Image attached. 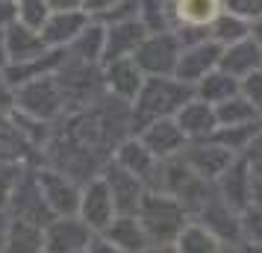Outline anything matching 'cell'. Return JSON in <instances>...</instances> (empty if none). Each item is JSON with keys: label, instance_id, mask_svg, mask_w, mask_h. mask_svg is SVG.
Returning <instances> with one entry per match:
<instances>
[{"label": "cell", "instance_id": "f546056e", "mask_svg": "<svg viewBox=\"0 0 262 253\" xmlns=\"http://www.w3.org/2000/svg\"><path fill=\"white\" fill-rule=\"evenodd\" d=\"M139 21L147 27V33H168V30H174L171 0H139Z\"/></svg>", "mask_w": 262, "mask_h": 253}, {"label": "cell", "instance_id": "30bf717a", "mask_svg": "<svg viewBox=\"0 0 262 253\" xmlns=\"http://www.w3.org/2000/svg\"><path fill=\"white\" fill-rule=\"evenodd\" d=\"M221 53H224V48L215 44L212 38L194 41V44H189V48H183L180 62H177V74H174V77H177L180 83H186V85H198L206 74L218 71Z\"/></svg>", "mask_w": 262, "mask_h": 253}, {"label": "cell", "instance_id": "603a6c76", "mask_svg": "<svg viewBox=\"0 0 262 253\" xmlns=\"http://www.w3.org/2000/svg\"><path fill=\"white\" fill-rule=\"evenodd\" d=\"M6 253H45V229L30 224V221H18L15 218L9 224V236H6Z\"/></svg>", "mask_w": 262, "mask_h": 253}, {"label": "cell", "instance_id": "484cf974", "mask_svg": "<svg viewBox=\"0 0 262 253\" xmlns=\"http://www.w3.org/2000/svg\"><path fill=\"white\" fill-rule=\"evenodd\" d=\"M233 95H238V80L236 77H230V74H224L221 68L212 71V74H206L201 83L194 85V97H201V100L212 103V106L230 100Z\"/></svg>", "mask_w": 262, "mask_h": 253}, {"label": "cell", "instance_id": "f1b7e54d", "mask_svg": "<svg viewBox=\"0 0 262 253\" xmlns=\"http://www.w3.org/2000/svg\"><path fill=\"white\" fill-rule=\"evenodd\" d=\"M259 133H262V121H256V124H242V127H218L212 133V142H218L221 147L233 150V153H242V150H248L256 142Z\"/></svg>", "mask_w": 262, "mask_h": 253}, {"label": "cell", "instance_id": "8fae6325", "mask_svg": "<svg viewBox=\"0 0 262 253\" xmlns=\"http://www.w3.org/2000/svg\"><path fill=\"white\" fill-rule=\"evenodd\" d=\"M103 180H106L109 192H112L115 212H118V215H136L144 192H147V186H144L136 174H130L127 168H121L115 159L103 168Z\"/></svg>", "mask_w": 262, "mask_h": 253}, {"label": "cell", "instance_id": "44dd1931", "mask_svg": "<svg viewBox=\"0 0 262 253\" xmlns=\"http://www.w3.org/2000/svg\"><path fill=\"white\" fill-rule=\"evenodd\" d=\"M6 33V50H9V65H18V62H30V59H38L48 53V44L38 30H30V27L18 24L15 21L12 27L3 30Z\"/></svg>", "mask_w": 262, "mask_h": 253}, {"label": "cell", "instance_id": "ac0fdd59", "mask_svg": "<svg viewBox=\"0 0 262 253\" xmlns=\"http://www.w3.org/2000/svg\"><path fill=\"white\" fill-rule=\"evenodd\" d=\"M92 24V18L83 9H68V12H53L48 24L41 27V38L48 48H71V41L85 27Z\"/></svg>", "mask_w": 262, "mask_h": 253}, {"label": "cell", "instance_id": "6da1fadb", "mask_svg": "<svg viewBox=\"0 0 262 253\" xmlns=\"http://www.w3.org/2000/svg\"><path fill=\"white\" fill-rule=\"evenodd\" d=\"M191 97H194V85L180 83L177 77H144L142 88L133 100V130H144L147 124L162 118H177V112Z\"/></svg>", "mask_w": 262, "mask_h": 253}, {"label": "cell", "instance_id": "74e56055", "mask_svg": "<svg viewBox=\"0 0 262 253\" xmlns=\"http://www.w3.org/2000/svg\"><path fill=\"white\" fill-rule=\"evenodd\" d=\"M18 21V12H15V0H0V30L12 27Z\"/></svg>", "mask_w": 262, "mask_h": 253}, {"label": "cell", "instance_id": "f6af8a7d", "mask_svg": "<svg viewBox=\"0 0 262 253\" xmlns=\"http://www.w3.org/2000/svg\"><path fill=\"white\" fill-rule=\"evenodd\" d=\"M245 253H262V244H248V247H245Z\"/></svg>", "mask_w": 262, "mask_h": 253}, {"label": "cell", "instance_id": "ba28073f", "mask_svg": "<svg viewBox=\"0 0 262 253\" xmlns=\"http://www.w3.org/2000/svg\"><path fill=\"white\" fill-rule=\"evenodd\" d=\"M92 236L80 215H59L45 227V253H83Z\"/></svg>", "mask_w": 262, "mask_h": 253}, {"label": "cell", "instance_id": "8d00e7d4", "mask_svg": "<svg viewBox=\"0 0 262 253\" xmlns=\"http://www.w3.org/2000/svg\"><path fill=\"white\" fill-rule=\"evenodd\" d=\"M15 109V88L6 80V74L0 71V112H12Z\"/></svg>", "mask_w": 262, "mask_h": 253}, {"label": "cell", "instance_id": "e575fe53", "mask_svg": "<svg viewBox=\"0 0 262 253\" xmlns=\"http://www.w3.org/2000/svg\"><path fill=\"white\" fill-rule=\"evenodd\" d=\"M224 12H233L250 24L262 21V0H224Z\"/></svg>", "mask_w": 262, "mask_h": 253}, {"label": "cell", "instance_id": "8992f818", "mask_svg": "<svg viewBox=\"0 0 262 253\" xmlns=\"http://www.w3.org/2000/svg\"><path fill=\"white\" fill-rule=\"evenodd\" d=\"M36 180L41 186V194L48 200L50 212L59 215H77L80 212V194L83 186H77V180H71L68 174H62L59 168H45L36 171Z\"/></svg>", "mask_w": 262, "mask_h": 253}, {"label": "cell", "instance_id": "ee69618b", "mask_svg": "<svg viewBox=\"0 0 262 253\" xmlns=\"http://www.w3.org/2000/svg\"><path fill=\"white\" fill-rule=\"evenodd\" d=\"M218 253H245V250H242L238 244H221V250Z\"/></svg>", "mask_w": 262, "mask_h": 253}, {"label": "cell", "instance_id": "3957f363", "mask_svg": "<svg viewBox=\"0 0 262 253\" xmlns=\"http://www.w3.org/2000/svg\"><path fill=\"white\" fill-rule=\"evenodd\" d=\"M15 109L24 112V115H33L38 121H53L65 115L68 106H65L56 74H48V77H38L33 83L18 85L15 88Z\"/></svg>", "mask_w": 262, "mask_h": 253}, {"label": "cell", "instance_id": "52a82bcc", "mask_svg": "<svg viewBox=\"0 0 262 253\" xmlns=\"http://www.w3.org/2000/svg\"><path fill=\"white\" fill-rule=\"evenodd\" d=\"M180 156H183V162L206 182H218L224 177V171L236 162V153L227 150V147H221L218 142H212V139H206V142H191Z\"/></svg>", "mask_w": 262, "mask_h": 253}, {"label": "cell", "instance_id": "5b68a950", "mask_svg": "<svg viewBox=\"0 0 262 253\" xmlns=\"http://www.w3.org/2000/svg\"><path fill=\"white\" fill-rule=\"evenodd\" d=\"M77 215L83 218L92 233H106L112 227V221L118 218L115 212V200H112V192H109L103 174L92 177L89 182H83V194H80V212Z\"/></svg>", "mask_w": 262, "mask_h": 253}, {"label": "cell", "instance_id": "ab89813d", "mask_svg": "<svg viewBox=\"0 0 262 253\" xmlns=\"http://www.w3.org/2000/svg\"><path fill=\"white\" fill-rule=\"evenodd\" d=\"M9 65V50H6V33L0 30V71H6Z\"/></svg>", "mask_w": 262, "mask_h": 253}, {"label": "cell", "instance_id": "83f0119b", "mask_svg": "<svg viewBox=\"0 0 262 253\" xmlns=\"http://www.w3.org/2000/svg\"><path fill=\"white\" fill-rule=\"evenodd\" d=\"M250 21H245V18H238V15L233 12H221L218 15V21H215L209 30V38H212L215 44H221V48H230V44H236V41H245V38L250 36Z\"/></svg>", "mask_w": 262, "mask_h": 253}, {"label": "cell", "instance_id": "4316f807", "mask_svg": "<svg viewBox=\"0 0 262 253\" xmlns=\"http://www.w3.org/2000/svg\"><path fill=\"white\" fill-rule=\"evenodd\" d=\"M215 115H218V127H242V124H256V121H262L242 91L233 95L230 100H224V103H218L215 106Z\"/></svg>", "mask_w": 262, "mask_h": 253}, {"label": "cell", "instance_id": "9c48e42d", "mask_svg": "<svg viewBox=\"0 0 262 253\" xmlns=\"http://www.w3.org/2000/svg\"><path fill=\"white\" fill-rule=\"evenodd\" d=\"M9 206H12V212H15L18 221H30V224H36V227H41V229L56 218L53 212H50L45 194H41V186H38L36 174H30V171L21 174V180H18V186H15Z\"/></svg>", "mask_w": 262, "mask_h": 253}, {"label": "cell", "instance_id": "5bb4252c", "mask_svg": "<svg viewBox=\"0 0 262 253\" xmlns=\"http://www.w3.org/2000/svg\"><path fill=\"white\" fill-rule=\"evenodd\" d=\"M218 194L236 212H245L253 197V165L248 159H236L230 168L224 171V177L218 180Z\"/></svg>", "mask_w": 262, "mask_h": 253}, {"label": "cell", "instance_id": "4fadbf2b", "mask_svg": "<svg viewBox=\"0 0 262 253\" xmlns=\"http://www.w3.org/2000/svg\"><path fill=\"white\" fill-rule=\"evenodd\" d=\"M144 83V74L142 68L136 65V59H115V62H106L103 65V85L106 91L115 100H124V103H133L139 88Z\"/></svg>", "mask_w": 262, "mask_h": 253}, {"label": "cell", "instance_id": "d6a6232c", "mask_svg": "<svg viewBox=\"0 0 262 253\" xmlns=\"http://www.w3.org/2000/svg\"><path fill=\"white\" fill-rule=\"evenodd\" d=\"M21 165H18V159H6V162H0V209L3 206H9L12 200V192L18 180H21Z\"/></svg>", "mask_w": 262, "mask_h": 253}, {"label": "cell", "instance_id": "836d02e7", "mask_svg": "<svg viewBox=\"0 0 262 253\" xmlns=\"http://www.w3.org/2000/svg\"><path fill=\"white\" fill-rule=\"evenodd\" d=\"M238 91L248 97V103L256 109V115L262 118V68L253 71V74H248V77L238 83Z\"/></svg>", "mask_w": 262, "mask_h": 253}, {"label": "cell", "instance_id": "cb8c5ba5", "mask_svg": "<svg viewBox=\"0 0 262 253\" xmlns=\"http://www.w3.org/2000/svg\"><path fill=\"white\" fill-rule=\"evenodd\" d=\"M103 48H106V27H100V24L92 21V24L71 41L68 50L74 53V59L92 62V65H103Z\"/></svg>", "mask_w": 262, "mask_h": 253}, {"label": "cell", "instance_id": "d6986e66", "mask_svg": "<svg viewBox=\"0 0 262 253\" xmlns=\"http://www.w3.org/2000/svg\"><path fill=\"white\" fill-rule=\"evenodd\" d=\"M115 162H118L121 168H127L130 174H136L139 180L150 189L156 180V168H159V159L147 150V147L139 142V135L136 139H124L118 147H115Z\"/></svg>", "mask_w": 262, "mask_h": 253}, {"label": "cell", "instance_id": "e0dca14e", "mask_svg": "<svg viewBox=\"0 0 262 253\" xmlns=\"http://www.w3.org/2000/svg\"><path fill=\"white\" fill-rule=\"evenodd\" d=\"M224 12V0H171L174 27L186 30H209Z\"/></svg>", "mask_w": 262, "mask_h": 253}, {"label": "cell", "instance_id": "7402d4cb", "mask_svg": "<svg viewBox=\"0 0 262 253\" xmlns=\"http://www.w3.org/2000/svg\"><path fill=\"white\" fill-rule=\"evenodd\" d=\"M103 236H106L112 244H118L121 253H142L144 247H150V239H147L142 221L136 215H118Z\"/></svg>", "mask_w": 262, "mask_h": 253}, {"label": "cell", "instance_id": "2e32d148", "mask_svg": "<svg viewBox=\"0 0 262 253\" xmlns=\"http://www.w3.org/2000/svg\"><path fill=\"white\" fill-rule=\"evenodd\" d=\"M144 38H147V27L133 18V21H121V24L106 27V48H103V65L115 59H130L139 50Z\"/></svg>", "mask_w": 262, "mask_h": 253}, {"label": "cell", "instance_id": "1f68e13d", "mask_svg": "<svg viewBox=\"0 0 262 253\" xmlns=\"http://www.w3.org/2000/svg\"><path fill=\"white\" fill-rule=\"evenodd\" d=\"M238 224H242V241L245 244H262V209L259 206H248L245 212H238Z\"/></svg>", "mask_w": 262, "mask_h": 253}, {"label": "cell", "instance_id": "d590c367", "mask_svg": "<svg viewBox=\"0 0 262 253\" xmlns=\"http://www.w3.org/2000/svg\"><path fill=\"white\" fill-rule=\"evenodd\" d=\"M83 253H121V247L118 244H112L103 233H95L92 241H89V247H85Z\"/></svg>", "mask_w": 262, "mask_h": 253}, {"label": "cell", "instance_id": "ffe728a7", "mask_svg": "<svg viewBox=\"0 0 262 253\" xmlns=\"http://www.w3.org/2000/svg\"><path fill=\"white\" fill-rule=\"evenodd\" d=\"M218 68L230 77H236L238 83L248 77V74L259 71L262 68V53H259V44L253 41V38H245V41H236V44H230L224 48L221 53V62H218Z\"/></svg>", "mask_w": 262, "mask_h": 253}, {"label": "cell", "instance_id": "7bdbcfd3", "mask_svg": "<svg viewBox=\"0 0 262 253\" xmlns=\"http://www.w3.org/2000/svg\"><path fill=\"white\" fill-rule=\"evenodd\" d=\"M250 150H256V153H253V162H262V133L256 135V142L250 145Z\"/></svg>", "mask_w": 262, "mask_h": 253}, {"label": "cell", "instance_id": "60d3db41", "mask_svg": "<svg viewBox=\"0 0 262 253\" xmlns=\"http://www.w3.org/2000/svg\"><path fill=\"white\" fill-rule=\"evenodd\" d=\"M142 253H180V250H177V244H150Z\"/></svg>", "mask_w": 262, "mask_h": 253}, {"label": "cell", "instance_id": "f35d334b", "mask_svg": "<svg viewBox=\"0 0 262 253\" xmlns=\"http://www.w3.org/2000/svg\"><path fill=\"white\" fill-rule=\"evenodd\" d=\"M53 12H68V9H83V0H48Z\"/></svg>", "mask_w": 262, "mask_h": 253}, {"label": "cell", "instance_id": "7c38bea8", "mask_svg": "<svg viewBox=\"0 0 262 253\" xmlns=\"http://www.w3.org/2000/svg\"><path fill=\"white\" fill-rule=\"evenodd\" d=\"M139 142H142L159 162L180 156V153L189 147V139L183 135V130H180V124L174 118H162V121L147 124L144 130H139Z\"/></svg>", "mask_w": 262, "mask_h": 253}, {"label": "cell", "instance_id": "d4e9b609", "mask_svg": "<svg viewBox=\"0 0 262 253\" xmlns=\"http://www.w3.org/2000/svg\"><path fill=\"white\" fill-rule=\"evenodd\" d=\"M174 244H177L180 253H218L224 241L218 239L212 229H206L203 224L189 221V224L183 227V233L177 236V241H174Z\"/></svg>", "mask_w": 262, "mask_h": 253}, {"label": "cell", "instance_id": "4dcf8cb0", "mask_svg": "<svg viewBox=\"0 0 262 253\" xmlns=\"http://www.w3.org/2000/svg\"><path fill=\"white\" fill-rule=\"evenodd\" d=\"M15 12H18V24L41 33V27L48 24L53 9H50L48 0H15Z\"/></svg>", "mask_w": 262, "mask_h": 253}, {"label": "cell", "instance_id": "b9f144b4", "mask_svg": "<svg viewBox=\"0 0 262 253\" xmlns=\"http://www.w3.org/2000/svg\"><path fill=\"white\" fill-rule=\"evenodd\" d=\"M9 224H12V221H6V215L0 212V247H6V236H9Z\"/></svg>", "mask_w": 262, "mask_h": 253}, {"label": "cell", "instance_id": "9a60e30c", "mask_svg": "<svg viewBox=\"0 0 262 253\" xmlns=\"http://www.w3.org/2000/svg\"><path fill=\"white\" fill-rule=\"evenodd\" d=\"M180 130L183 135L189 139V142H206V139H212V133L218 130V115H215V106L212 103H206L201 97H191L186 106L177 112Z\"/></svg>", "mask_w": 262, "mask_h": 253}, {"label": "cell", "instance_id": "7a4b0ae2", "mask_svg": "<svg viewBox=\"0 0 262 253\" xmlns=\"http://www.w3.org/2000/svg\"><path fill=\"white\" fill-rule=\"evenodd\" d=\"M136 218L142 221L150 244H174L177 236L183 233V227L189 224L186 206L180 203L177 197H171L165 192H156V189L144 192Z\"/></svg>", "mask_w": 262, "mask_h": 253}, {"label": "cell", "instance_id": "277c9868", "mask_svg": "<svg viewBox=\"0 0 262 253\" xmlns=\"http://www.w3.org/2000/svg\"><path fill=\"white\" fill-rule=\"evenodd\" d=\"M180 53H183V38L174 30H168V33H147L133 59L144 77H174Z\"/></svg>", "mask_w": 262, "mask_h": 253}]
</instances>
